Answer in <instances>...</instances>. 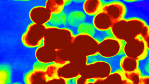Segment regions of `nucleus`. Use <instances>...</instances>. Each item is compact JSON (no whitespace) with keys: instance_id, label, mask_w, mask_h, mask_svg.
I'll return each mask as SVG.
<instances>
[{"instance_id":"1","label":"nucleus","mask_w":149,"mask_h":84,"mask_svg":"<svg viewBox=\"0 0 149 84\" xmlns=\"http://www.w3.org/2000/svg\"><path fill=\"white\" fill-rule=\"evenodd\" d=\"M86 0L65 1L63 9L65 14L64 29L69 30L72 36L76 37V32L79 26L84 22L94 20L100 12L88 14L84 9Z\"/></svg>"},{"instance_id":"2","label":"nucleus","mask_w":149,"mask_h":84,"mask_svg":"<svg viewBox=\"0 0 149 84\" xmlns=\"http://www.w3.org/2000/svg\"><path fill=\"white\" fill-rule=\"evenodd\" d=\"M102 7L119 3L125 8L122 19L126 21L137 20L149 27V0H100Z\"/></svg>"},{"instance_id":"3","label":"nucleus","mask_w":149,"mask_h":84,"mask_svg":"<svg viewBox=\"0 0 149 84\" xmlns=\"http://www.w3.org/2000/svg\"><path fill=\"white\" fill-rule=\"evenodd\" d=\"M119 43L120 44V50L116 55L106 57L102 56L97 52L94 55L87 56L86 64H94L96 62H102L107 63L111 68L110 74H118L120 75L123 79L125 78V71L122 67V63L127 56L125 52V48L127 43L123 40L119 39Z\"/></svg>"},{"instance_id":"4","label":"nucleus","mask_w":149,"mask_h":84,"mask_svg":"<svg viewBox=\"0 0 149 84\" xmlns=\"http://www.w3.org/2000/svg\"><path fill=\"white\" fill-rule=\"evenodd\" d=\"M80 34L89 35L98 43L108 39L115 40L118 42L119 40L113 34L111 28H109L105 30L98 29L95 26L94 20L84 22L79 26L76 32V36Z\"/></svg>"},{"instance_id":"5","label":"nucleus","mask_w":149,"mask_h":84,"mask_svg":"<svg viewBox=\"0 0 149 84\" xmlns=\"http://www.w3.org/2000/svg\"><path fill=\"white\" fill-rule=\"evenodd\" d=\"M65 21V14L62 9L61 11L58 13L51 14L50 19L49 21L43 24L45 28H56L59 29H64Z\"/></svg>"},{"instance_id":"6","label":"nucleus","mask_w":149,"mask_h":84,"mask_svg":"<svg viewBox=\"0 0 149 84\" xmlns=\"http://www.w3.org/2000/svg\"><path fill=\"white\" fill-rule=\"evenodd\" d=\"M146 55L143 58L137 60V70L139 73L141 78L149 77V50L148 47L146 48Z\"/></svg>"},{"instance_id":"7","label":"nucleus","mask_w":149,"mask_h":84,"mask_svg":"<svg viewBox=\"0 0 149 84\" xmlns=\"http://www.w3.org/2000/svg\"><path fill=\"white\" fill-rule=\"evenodd\" d=\"M81 77V75H78L77 77L72 78H69L66 80V84H77V80L78 78Z\"/></svg>"},{"instance_id":"8","label":"nucleus","mask_w":149,"mask_h":84,"mask_svg":"<svg viewBox=\"0 0 149 84\" xmlns=\"http://www.w3.org/2000/svg\"><path fill=\"white\" fill-rule=\"evenodd\" d=\"M97 80V79H95V78H91V79H88L87 80L86 83H95L96 81Z\"/></svg>"}]
</instances>
